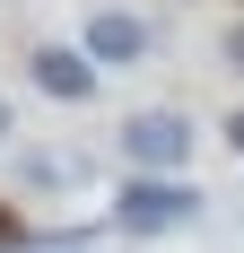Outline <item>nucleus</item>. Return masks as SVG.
I'll return each mask as SVG.
<instances>
[{
	"label": "nucleus",
	"instance_id": "f257e3e1",
	"mask_svg": "<svg viewBox=\"0 0 244 253\" xmlns=\"http://www.w3.org/2000/svg\"><path fill=\"white\" fill-rule=\"evenodd\" d=\"M201 149L192 114H174V105H148V114H131L122 123V166H140V175H183Z\"/></svg>",
	"mask_w": 244,
	"mask_h": 253
},
{
	"label": "nucleus",
	"instance_id": "f03ea898",
	"mask_svg": "<svg viewBox=\"0 0 244 253\" xmlns=\"http://www.w3.org/2000/svg\"><path fill=\"white\" fill-rule=\"evenodd\" d=\"M192 218H201V192L174 183V175H131L114 192V227L122 236H166V227H192Z\"/></svg>",
	"mask_w": 244,
	"mask_h": 253
},
{
	"label": "nucleus",
	"instance_id": "7ed1b4c3",
	"mask_svg": "<svg viewBox=\"0 0 244 253\" xmlns=\"http://www.w3.org/2000/svg\"><path fill=\"white\" fill-rule=\"evenodd\" d=\"M79 52L96 61V70H131L148 52V18H131V9H96V18L79 26Z\"/></svg>",
	"mask_w": 244,
	"mask_h": 253
},
{
	"label": "nucleus",
	"instance_id": "20e7f679",
	"mask_svg": "<svg viewBox=\"0 0 244 253\" xmlns=\"http://www.w3.org/2000/svg\"><path fill=\"white\" fill-rule=\"evenodd\" d=\"M26 70H35V87H44L52 105H87V96H96V61H87L79 44H35Z\"/></svg>",
	"mask_w": 244,
	"mask_h": 253
},
{
	"label": "nucleus",
	"instance_id": "39448f33",
	"mask_svg": "<svg viewBox=\"0 0 244 253\" xmlns=\"http://www.w3.org/2000/svg\"><path fill=\"white\" fill-rule=\"evenodd\" d=\"M9 245H26V218H18L9 201H0V253H9Z\"/></svg>",
	"mask_w": 244,
	"mask_h": 253
},
{
	"label": "nucleus",
	"instance_id": "423d86ee",
	"mask_svg": "<svg viewBox=\"0 0 244 253\" xmlns=\"http://www.w3.org/2000/svg\"><path fill=\"white\" fill-rule=\"evenodd\" d=\"M227 61H236V70H244V26H227Z\"/></svg>",
	"mask_w": 244,
	"mask_h": 253
},
{
	"label": "nucleus",
	"instance_id": "0eeeda50",
	"mask_svg": "<svg viewBox=\"0 0 244 253\" xmlns=\"http://www.w3.org/2000/svg\"><path fill=\"white\" fill-rule=\"evenodd\" d=\"M227 140H236V149H244V114H227Z\"/></svg>",
	"mask_w": 244,
	"mask_h": 253
},
{
	"label": "nucleus",
	"instance_id": "6e6552de",
	"mask_svg": "<svg viewBox=\"0 0 244 253\" xmlns=\"http://www.w3.org/2000/svg\"><path fill=\"white\" fill-rule=\"evenodd\" d=\"M9 253H35V245H9ZM61 253H87V245H61Z\"/></svg>",
	"mask_w": 244,
	"mask_h": 253
},
{
	"label": "nucleus",
	"instance_id": "1a4fd4ad",
	"mask_svg": "<svg viewBox=\"0 0 244 253\" xmlns=\"http://www.w3.org/2000/svg\"><path fill=\"white\" fill-rule=\"evenodd\" d=\"M0 140H9V96H0Z\"/></svg>",
	"mask_w": 244,
	"mask_h": 253
}]
</instances>
